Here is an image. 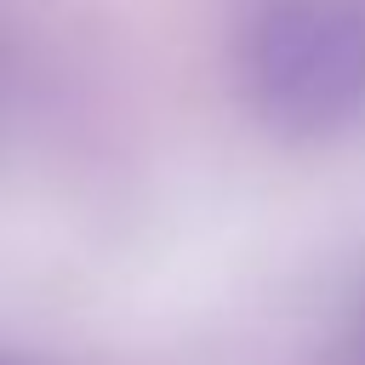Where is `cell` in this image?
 <instances>
[{"instance_id":"cell-1","label":"cell","mask_w":365,"mask_h":365,"mask_svg":"<svg viewBox=\"0 0 365 365\" xmlns=\"http://www.w3.org/2000/svg\"><path fill=\"white\" fill-rule=\"evenodd\" d=\"M240 91L279 137L365 125V0H251L234 40Z\"/></svg>"}]
</instances>
